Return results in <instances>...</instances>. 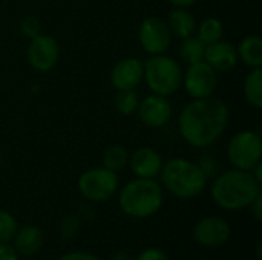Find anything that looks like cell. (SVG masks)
I'll return each mask as SVG.
<instances>
[{"mask_svg":"<svg viewBox=\"0 0 262 260\" xmlns=\"http://www.w3.org/2000/svg\"><path fill=\"white\" fill-rule=\"evenodd\" d=\"M227 106L220 98H198L187 104L181 112L180 130L190 144L206 147L221 136L227 126Z\"/></svg>","mask_w":262,"mask_h":260,"instance_id":"1","label":"cell"},{"mask_svg":"<svg viewBox=\"0 0 262 260\" xmlns=\"http://www.w3.org/2000/svg\"><path fill=\"white\" fill-rule=\"evenodd\" d=\"M261 193L256 178L246 170H230L223 173L212 187L215 202L226 210H241L256 199Z\"/></svg>","mask_w":262,"mask_h":260,"instance_id":"2","label":"cell"},{"mask_svg":"<svg viewBox=\"0 0 262 260\" xmlns=\"http://www.w3.org/2000/svg\"><path fill=\"white\" fill-rule=\"evenodd\" d=\"M163 202V192L152 179H137L129 182L120 195L121 210L132 218H147L155 215Z\"/></svg>","mask_w":262,"mask_h":260,"instance_id":"3","label":"cell"},{"mask_svg":"<svg viewBox=\"0 0 262 260\" xmlns=\"http://www.w3.org/2000/svg\"><path fill=\"white\" fill-rule=\"evenodd\" d=\"M207 175L203 167L186 159H172L164 166L163 182L170 193L187 199L200 195L206 185Z\"/></svg>","mask_w":262,"mask_h":260,"instance_id":"4","label":"cell"},{"mask_svg":"<svg viewBox=\"0 0 262 260\" xmlns=\"http://www.w3.org/2000/svg\"><path fill=\"white\" fill-rule=\"evenodd\" d=\"M146 78L154 92L158 95L173 93L181 83V69L169 57H154L146 63Z\"/></svg>","mask_w":262,"mask_h":260,"instance_id":"5","label":"cell"},{"mask_svg":"<svg viewBox=\"0 0 262 260\" xmlns=\"http://www.w3.org/2000/svg\"><path fill=\"white\" fill-rule=\"evenodd\" d=\"M118 187V179L112 170L91 169L84 172L78 181L80 193L94 202H103L114 196Z\"/></svg>","mask_w":262,"mask_h":260,"instance_id":"6","label":"cell"},{"mask_svg":"<svg viewBox=\"0 0 262 260\" xmlns=\"http://www.w3.org/2000/svg\"><path fill=\"white\" fill-rule=\"evenodd\" d=\"M261 138L253 132H241L229 144V159L239 170H252L259 164Z\"/></svg>","mask_w":262,"mask_h":260,"instance_id":"7","label":"cell"},{"mask_svg":"<svg viewBox=\"0 0 262 260\" xmlns=\"http://www.w3.org/2000/svg\"><path fill=\"white\" fill-rule=\"evenodd\" d=\"M140 41L147 52L161 54L170 44V31L163 20L149 17L140 26Z\"/></svg>","mask_w":262,"mask_h":260,"instance_id":"8","label":"cell"},{"mask_svg":"<svg viewBox=\"0 0 262 260\" xmlns=\"http://www.w3.org/2000/svg\"><path fill=\"white\" fill-rule=\"evenodd\" d=\"M216 86L215 69L207 63H193L186 74V89L195 98L209 97Z\"/></svg>","mask_w":262,"mask_h":260,"instance_id":"9","label":"cell"},{"mask_svg":"<svg viewBox=\"0 0 262 260\" xmlns=\"http://www.w3.org/2000/svg\"><path fill=\"white\" fill-rule=\"evenodd\" d=\"M230 225L221 218H204L195 227V239L206 247H218L229 241Z\"/></svg>","mask_w":262,"mask_h":260,"instance_id":"10","label":"cell"},{"mask_svg":"<svg viewBox=\"0 0 262 260\" xmlns=\"http://www.w3.org/2000/svg\"><path fill=\"white\" fill-rule=\"evenodd\" d=\"M29 63L38 70L51 69L58 58V44L52 37L37 35L28 51Z\"/></svg>","mask_w":262,"mask_h":260,"instance_id":"11","label":"cell"},{"mask_svg":"<svg viewBox=\"0 0 262 260\" xmlns=\"http://www.w3.org/2000/svg\"><path fill=\"white\" fill-rule=\"evenodd\" d=\"M172 115V107L163 97H147L140 104V118L146 126L161 127Z\"/></svg>","mask_w":262,"mask_h":260,"instance_id":"12","label":"cell"},{"mask_svg":"<svg viewBox=\"0 0 262 260\" xmlns=\"http://www.w3.org/2000/svg\"><path fill=\"white\" fill-rule=\"evenodd\" d=\"M143 75V66L135 58L121 60L112 70V84L118 90H130L134 89Z\"/></svg>","mask_w":262,"mask_h":260,"instance_id":"13","label":"cell"},{"mask_svg":"<svg viewBox=\"0 0 262 260\" xmlns=\"http://www.w3.org/2000/svg\"><path fill=\"white\" fill-rule=\"evenodd\" d=\"M204 57L207 64L216 70H229L238 61L236 49L230 43H220V41L207 44V48L204 49Z\"/></svg>","mask_w":262,"mask_h":260,"instance_id":"14","label":"cell"},{"mask_svg":"<svg viewBox=\"0 0 262 260\" xmlns=\"http://www.w3.org/2000/svg\"><path fill=\"white\" fill-rule=\"evenodd\" d=\"M130 167L135 175L144 179H152L161 169V159L152 149H140L130 158Z\"/></svg>","mask_w":262,"mask_h":260,"instance_id":"15","label":"cell"},{"mask_svg":"<svg viewBox=\"0 0 262 260\" xmlns=\"http://www.w3.org/2000/svg\"><path fill=\"white\" fill-rule=\"evenodd\" d=\"M43 245V234L34 225H26L20 228L14 236V250L23 256L35 254Z\"/></svg>","mask_w":262,"mask_h":260,"instance_id":"16","label":"cell"},{"mask_svg":"<svg viewBox=\"0 0 262 260\" xmlns=\"http://www.w3.org/2000/svg\"><path fill=\"white\" fill-rule=\"evenodd\" d=\"M239 55L243 61L252 67L262 66V41L258 35L247 37L239 46Z\"/></svg>","mask_w":262,"mask_h":260,"instance_id":"17","label":"cell"},{"mask_svg":"<svg viewBox=\"0 0 262 260\" xmlns=\"http://www.w3.org/2000/svg\"><path fill=\"white\" fill-rule=\"evenodd\" d=\"M169 21H170V28H172L173 34L178 35L180 38H187L193 32V29H195L193 17L189 12L183 11V9L173 11L170 14Z\"/></svg>","mask_w":262,"mask_h":260,"instance_id":"18","label":"cell"},{"mask_svg":"<svg viewBox=\"0 0 262 260\" xmlns=\"http://www.w3.org/2000/svg\"><path fill=\"white\" fill-rule=\"evenodd\" d=\"M246 97L247 100L255 106V107H261L262 106V70L261 67H256L253 72L249 74L247 80H246Z\"/></svg>","mask_w":262,"mask_h":260,"instance_id":"19","label":"cell"},{"mask_svg":"<svg viewBox=\"0 0 262 260\" xmlns=\"http://www.w3.org/2000/svg\"><path fill=\"white\" fill-rule=\"evenodd\" d=\"M204 49H206V44L200 38H186L181 46V55L187 63L193 64V63L203 61Z\"/></svg>","mask_w":262,"mask_h":260,"instance_id":"20","label":"cell"},{"mask_svg":"<svg viewBox=\"0 0 262 260\" xmlns=\"http://www.w3.org/2000/svg\"><path fill=\"white\" fill-rule=\"evenodd\" d=\"M103 162H104V169L117 172V170H120V169H123L126 166V162H127V152L121 146L109 147L104 152Z\"/></svg>","mask_w":262,"mask_h":260,"instance_id":"21","label":"cell"},{"mask_svg":"<svg viewBox=\"0 0 262 260\" xmlns=\"http://www.w3.org/2000/svg\"><path fill=\"white\" fill-rule=\"evenodd\" d=\"M223 35V26L216 18H207L200 26V40L204 44H212L218 41Z\"/></svg>","mask_w":262,"mask_h":260,"instance_id":"22","label":"cell"},{"mask_svg":"<svg viewBox=\"0 0 262 260\" xmlns=\"http://www.w3.org/2000/svg\"><path fill=\"white\" fill-rule=\"evenodd\" d=\"M15 233H17L15 219L9 213L0 210V244H8L9 241H12Z\"/></svg>","mask_w":262,"mask_h":260,"instance_id":"23","label":"cell"},{"mask_svg":"<svg viewBox=\"0 0 262 260\" xmlns=\"http://www.w3.org/2000/svg\"><path fill=\"white\" fill-rule=\"evenodd\" d=\"M115 106L121 113L129 115L138 107V98H137L135 92H132V89L130 90H120L117 98H115Z\"/></svg>","mask_w":262,"mask_h":260,"instance_id":"24","label":"cell"},{"mask_svg":"<svg viewBox=\"0 0 262 260\" xmlns=\"http://www.w3.org/2000/svg\"><path fill=\"white\" fill-rule=\"evenodd\" d=\"M78 228H80V221L75 215H69L63 219V224H61V236L64 239H72L77 236L78 233Z\"/></svg>","mask_w":262,"mask_h":260,"instance_id":"25","label":"cell"},{"mask_svg":"<svg viewBox=\"0 0 262 260\" xmlns=\"http://www.w3.org/2000/svg\"><path fill=\"white\" fill-rule=\"evenodd\" d=\"M21 31H23L25 35H28L31 38H35L40 34V21L35 17H26L21 21Z\"/></svg>","mask_w":262,"mask_h":260,"instance_id":"26","label":"cell"},{"mask_svg":"<svg viewBox=\"0 0 262 260\" xmlns=\"http://www.w3.org/2000/svg\"><path fill=\"white\" fill-rule=\"evenodd\" d=\"M137 260H169L166 253L163 250H158V248H147L144 250Z\"/></svg>","mask_w":262,"mask_h":260,"instance_id":"27","label":"cell"},{"mask_svg":"<svg viewBox=\"0 0 262 260\" xmlns=\"http://www.w3.org/2000/svg\"><path fill=\"white\" fill-rule=\"evenodd\" d=\"M0 260H18L14 247L8 244H0Z\"/></svg>","mask_w":262,"mask_h":260,"instance_id":"28","label":"cell"},{"mask_svg":"<svg viewBox=\"0 0 262 260\" xmlns=\"http://www.w3.org/2000/svg\"><path fill=\"white\" fill-rule=\"evenodd\" d=\"M58 260H98L95 256L84 253V251H77V253H69L63 257H60Z\"/></svg>","mask_w":262,"mask_h":260,"instance_id":"29","label":"cell"},{"mask_svg":"<svg viewBox=\"0 0 262 260\" xmlns=\"http://www.w3.org/2000/svg\"><path fill=\"white\" fill-rule=\"evenodd\" d=\"M252 205H253V211H255V216H256V219L258 221H261L262 219V195L259 193L258 196H256V199L252 202Z\"/></svg>","mask_w":262,"mask_h":260,"instance_id":"30","label":"cell"},{"mask_svg":"<svg viewBox=\"0 0 262 260\" xmlns=\"http://www.w3.org/2000/svg\"><path fill=\"white\" fill-rule=\"evenodd\" d=\"M193 2H196V0H172V3L180 5V6H189V5H192Z\"/></svg>","mask_w":262,"mask_h":260,"instance_id":"31","label":"cell"},{"mask_svg":"<svg viewBox=\"0 0 262 260\" xmlns=\"http://www.w3.org/2000/svg\"><path fill=\"white\" fill-rule=\"evenodd\" d=\"M112 260H132V257H130L127 253H123V251H121V253H118L117 256H114V259Z\"/></svg>","mask_w":262,"mask_h":260,"instance_id":"32","label":"cell"}]
</instances>
